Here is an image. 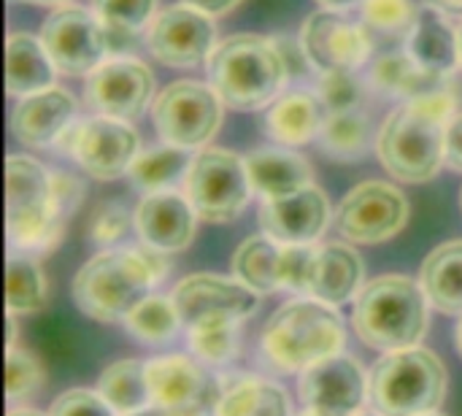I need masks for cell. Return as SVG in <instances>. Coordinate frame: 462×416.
Returning a JSON list of instances; mask_svg holds the SVG:
<instances>
[{"label":"cell","mask_w":462,"mask_h":416,"mask_svg":"<svg viewBox=\"0 0 462 416\" xmlns=\"http://www.w3.org/2000/svg\"><path fill=\"white\" fill-rule=\"evenodd\" d=\"M146 46L152 57L171 68H198L208 62L217 49V24L206 11L176 3L154 14L146 27Z\"/></svg>","instance_id":"cell-14"},{"label":"cell","mask_w":462,"mask_h":416,"mask_svg":"<svg viewBox=\"0 0 462 416\" xmlns=\"http://www.w3.org/2000/svg\"><path fill=\"white\" fill-rule=\"evenodd\" d=\"M298 41L309 57V65H314L319 73L357 70L374 51V38L363 24L341 16V11L328 8H319L303 22Z\"/></svg>","instance_id":"cell-17"},{"label":"cell","mask_w":462,"mask_h":416,"mask_svg":"<svg viewBox=\"0 0 462 416\" xmlns=\"http://www.w3.org/2000/svg\"><path fill=\"white\" fill-rule=\"evenodd\" d=\"M352 328L376 352L420 347L430 322V300L420 279L387 273L371 279L352 300Z\"/></svg>","instance_id":"cell-3"},{"label":"cell","mask_w":462,"mask_h":416,"mask_svg":"<svg viewBox=\"0 0 462 416\" xmlns=\"http://www.w3.org/2000/svg\"><path fill=\"white\" fill-rule=\"evenodd\" d=\"M322 154L338 162L363 160L371 149V122L360 108L328 114L317 135Z\"/></svg>","instance_id":"cell-31"},{"label":"cell","mask_w":462,"mask_h":416,"mask_svg":"<svg viewBox=\"0 0 462 416\" xmlns=\"http://www.w3.org/2000/svg\"><path fill=\"white\" fill-rule=\"evenodd\" d=\"M84 100L103 116L133 122L154 103V73L135 57H106L87 76Z\"/></svg>","instance_id":"cell-15"},{"label":"cell","mask_w":462,"mask_h":416,"mask_svg":"<svg viewBox=\"0 0 462 416\" xmlns=\"http://www.w3.org/2000/svg\"><path fill=\"white\" fill-rule=\"evenodd\" d=\"M171 295L184 319V328L211 317H230L244 322L260 309V295L236 276L192 273L184 276Z\"/></svg>","instance_id":"cell-18"},{"label":"cell","mask_w":462,"mask_h":416,"mask_svg":"<svg viewBox=\"0 0 462 416\" xmlns=\"http://www.w3.org/2000/svg\"><path fill=\"white\" fill-rule=\"evenodd\" d=\"M122 416H165V414L152 403V406H146V409H138V411H130V414H122Z\"/></svg>","instance_id":"cell-52"},{"label":"cell","mask_w":462,"mask_h":416,"mask_svg":"<svg viewBox=\"0 0 462 416\" xmlns=\"http://www.w3.org/2000/svg\"><path fill=\"white\" fill-rule=\"evenodd\" d=\"M208 84L225 106L236 111H260L271 106L287 79L290 68L276 38L238 32L217 43L208 62Z\"/></svg>","instance_id":"cell-4"},{"label":"cell","mask_w":462,"mask_h":416,"mask_svg":"<svg viewBox=\"0 0 462 416\" xmlns=\"http://www.w3.org/2000/svg\"><path fill=\"white\" fill-rule=\"evenodd\" d=\"M43 387V368L35 355L22 347L5 349V398L11 406L30 401Z\"/></svg>","instance_id":"cell-40"},{"label":"cell","mask_w":462,"mask_h":416,"mask_svg":"<svg viewBox=\"0 0 462 416\" xmlns=\"http://www.w3.org/2000/svg\"><path fill=\"white\" fill-rule=\"evenodd\" d=\"M46 303V276L32 254L8 252L5 260V311L14 317L38 314Z\"/></svg>","instance_id":"cell-34"},{"label":"cell","mask_w":462,"mask_h":416,"mask_svg":"<svg viewBox=\"0 0 462 416\" xmlns=\"http://www.w3.org/2000/svg\"><path fill=\"white\" fill-rule=\"evenodd\" d=\"M84 181L76 179L73 173H51V198H54V206L57 211L70 222V217L81 208L84 203Z\"/></svg>","instance_id":"cell-44"},{"label":"cell","mask_w":462,"mask_h":416,"mask_svg":"<svg viewBox=\"0 0 462 416\" xmlns=\"http://www.w3.org/2000/svg\"><path fill=\"white\" fill-rule=\"evenodd\" d=\"M181 3H189L200 11H206L208 16H222V14H230L241 0H181Z\"/></svg>","instance_id":"cell-46"},{"label":"cell","mask_w":462,"mask_h":416,"mask_svg":"<svg viewBox=\"0 0 462 416\" xmlns=\"http://www.w3.org/2000/svg\"><path fill=\"white\" fill-rule=\"evenodd\" d=\"M314 92L319 95V100H322L328 114L360 108V100H363V84L355 76V70H328V73H319V81H317Z\"/></svg>","instance_id":"cell-41"},{"label":"cell","mask_w":462,"mask_h":416,"mask_svg":"<svg viewBox=\"0 0 462 416\" xmlns=\"http://www.w3.org/2000/svg\"><path fill=\"white\" fill-rule=\"evenodd\" d=\"M457 35H460V70H462V22H460V27H457Z\"/></svg>","instance_id":"cell-54"},{"label":"cell","mask_w":462,"mask_h":416,"mask_svg":"<svg viewBox=\"0 0 462 416\" xmlns=\"http://www.w3.org/2000/svg\"><path fill=\"white\" fill-rule=\"evenodd\" d=\"M365 287V265L360 252L349 246V241H328L314 246L311 260V276H309V292L317 300H325L330 306H344L357 298V292Z\"/></svg>","instance_id":"cell-22"},{"label":"cell","mask_w":462,"mask_h":416,"mask_svg":"<svg viewBox=\"0 0 462 416\" xmlns=\"http://www.w3.org/2000/svg\"><path fill=\"white\" fill-rule=\"evenodd\" d=\"M420 16V5L414 0H363L360 3V24L379 38L406 41L414 22Z\"/></svg>","instance_id":"cell-38"},{"label":"cell","mask_w":462,"mask_h":416,"mask_svg":"<svg viewBox=\"0 0 462 416\" xmlns=\"http://www.w3.org/2000/svg\"><path fill=\"white\" fill-rule=\"evenodd\" d=\"M57 152L73 157L87 176L114 181L130 173V165L141 154V138L127 122L97 114L73 122L60 135Z\"/></svg>","instance_id":"cell-9"},{"label":"cell","mask_w":462,"mask_h":416,"mask_svg":"<svg viewBox=\"0 0 462 416\" xmlns=\"http://www.w3.org/2000/svg\"><path fill=\"white\" fill-rule=\"evenodd\" d=\"M76 122V97L62 87H46L24 95L11 108V133L27 146H54L60 135Z\"/></svg>","instance_id":"cell-21"},{"label":"cell","mask_w":462,"mask_h":416,"mask_svg":"<svg viewBox=\"0 0 462 416\" xmlns=\"http://www.w3.org/2000/svg\"><path fill=\"white\" fill-rule=\"evenodd\" d=\"M11 3H30V5H68L70 0H11Z\"/></svg>","instance_id":"cell-51"},{"label":"cell","mask_w":462,"mask_h":416,"mask_svg":"<svg viewBox=\"0 0 462 416\" xmlns=\"http://www.w3.org/2000/svg\"><path fill=\"white\" fill-rule=\"evenodd\" d=\"M152 403L165 416H214L222 398L219 382L187 355H165L146 363Z\"/></svg>","instance_id":"cell-13"},{"label":"cell","mask_w":462,"mask_h":416,"mask_svg":"<svg viewBox=\"0 0 462 416\" xmlns=\"http://www.w3.org/2000/svg\"><path fill=\"white\" fill-rule=\"evenodd\" d=\"M455 347L462 357V317H457V328H455Z\"/></svg>","instance_id":"cell-53"},{"label":"cell","mask_w":462,"mask_h":416,"mask_svg":"<svg viewBox=\"0 0 462 416\" xmlns=\"http://www.w3.org/2000/svg\"><path fill=\"white\" fill-rule=\"evenodd\" d=\"M257 222L260 230L279 244H317L330 225V200L311 181L298 192L263 198L257 208Z\"/></svg>","instance_id":"cell-19"},{"label":"cell","mask_w":462,"mask_h":416,"mask_svg":"<svg viewBox=\"0 0 462 416\" xmlns=\"http://www.w3.org/2000/svg\"><path fill=\"white\" fill-rule=\"evenodd\" d=\"M125 330L146 344V347H160L168 344L179 336V330L184 328V319L176 309L173 295H149L143 298L127 317H125Z\"/></svg>","instance_id":"cell-36"},{"label":"cell","mask_w":462,"mask_h":416,"mask_svg":"<svg viewBox=\"0 0 462 416\" xmlns=\"http://www.w3.org/2000/svg\"><path fill=\"white\" fill-rule=\"evenodd\" d=\"M8 416H49V414L35 411V409H27V406H11V409H8Z\"/></svg>","instance_id":"cell-50"},{"label":"cell","mask_w":462,"mask_h":416,"mask_svg":"<svg viewBox=\"0 0 462 416\" xmlns=\"http://www.w3.org/2000/svg\"><path fill=\"white\" fill-rule=\"evenodd\" d=\"M444 165L449 171L462 173V111H457L447 122V133H444Z\"/></svg>","instance_id":"cell-45"},{"label":"cell","mask_w":462,"mask_h":416,"mask_svg":"<svg viewBox=\"0 0 462 416\" xmlns=\"http://www.w3.org/2000/svg\"><path fill=\"white\" fill-rule=\"evenodd\" d=\"M192 149H181L173 143H162V146H152V149H141V154L135 157V162L130 165V181L135 184V190L141 192H162L171 190L176 181H181L189 171V162L195 154H189Z\"/></svg>","instance_id":"cell-32"},{"label":"cell","mask_w":462,"mask_h":416,"mask_svg":"<svg viewBox=\"0 0 462 416\" xmlns=\"http://www.w3.org/2000/svg\"><path fill=\"white\" fill-rule=\"evenodd\" d=\"M68 219L51 198V171L30 154H8L5 160V236L11 252L46 257L62 236Z\"/></svg>","instance_id":"cell-6"},{"label":"cell","mask_w":462,"mask_h":416,"mask_svg":"<svg viewBox=\"0 0 462 416\" xmlns=\"http://www.w3.org/2000/svg\"><path fill=\"white\" fill-rule=\"evenodd\" d=\"M49 416H119L111 403L97 393V390H87V387H73L60 393L51 406H49Z\"/></svg>","instance_id":"cell-43"},{"label":"cell","mask_w":462,"mask_h":416,"mask_svg":"<svg viewBox=\"0 0 462 416\" xmlns=\"http://www.w3.org/2000/svg\"><path fill=\"white\" fill-rule=\"evenodd\" d=\"M214 416H292V401L276 382L241 376L222 390Z\"/></svg>","instance_id":"cell-29"},{"label":"cell","mask_w":462,"mask_h":416,"mask_svg":"<svg viewBox=\"0 0 462 416\" xmlns=\"http://www.w3.org/2000/svg\"><path fill=\"white\" fill-rule=\"evenodd\" d=\"M54 62L41 35L27 30L8 32L5 41V89L11 97H24L54 84Z\"/></svg>","instance_id":"cell-26"},{"label":"cell","mask_w":462,"mask_h":416,"mask_svg":"<svg viewBox=\"0 0 462 416\" xmlns=\"http://www.w3.org/2000/svg\"><path fill=\"white\" fill-rule=\"evenodd\" d=\"M346 328L338 306L311 295L282 303L263 328V357L279 374H303L309 365L344 352Z\"/></svg>","instance_id":"cell-5"},{"label":"cell","mask_w":462,"mask_h":416,"mask_svg":"<svg viewBox=\"0 0 462 416\" xmlns=\"http://www.w3.org/2000/svg\"><path fill=\"white\" fill-rule=\"evenodd\" d=\"M92 11L100 16L108 32V49H133L138 32L152 24L157 0H92Z\"/></svg>","instance_id":"cell-37"},{"label":"cell","mask_w":462,"mask_h":416,"mask_svg":"<svg viewBox=\"0 0 462 416\" xmlns=\"http://www.w3.org/2000/svg\"><path fill=\"white\" fill-rule=\"evenodd\" d=\"M195 208L187 195L162 190L149 192L135 206V233L141 236V244L176 254L184 252L195 238Z\"/></svg>","instance_id":"cell-20"},{"label":"cell","mask_w":462,"mask_h":416,"mask_svg":"<svg viewBox=\"0 0 462 416\" xmlns=\"http://www.w3.org/2000/svg\"><path fill=\"white\" fill-rule=\"evenodd\" d=\"M460 206H462V192H460Z\"/></svg>","instance_id":"cell-58"},{"label":"cell","mask_w":462,"mask_h":416,"mask_svg":"<svg viewBox=\"0 0 462 416\" xmlns=\"http://www.w3.org/2000/svg\"><path fill=\"white\" fill-rule=\"evenodd\" d=\"M97 393L111 403V409L119 416L152 406L146 363L143 360H116V363H111L100 374Z\"/></svg>","instance_id":"cell-33"},{"label":"cell","mask_w":462,"mask_h":416,"mask_svg":"<svg viewBox=\"0 0 462 416\" xmlns=\"http://www.w3.org/2000/svg\"><path fill=\"white\" fill-rule=\"evenodd\" d=\"M168 254L146 244L100 249L73 279L79 311L95 322H125V317L152 295L168 276Z\"/></svg>","instance_id":"cell-2"},{"label":"cell","mask_w":462,"mask_h":416,"mask_svg":"<svg viewBox=\"0 0 462 416\" xmlns=\"http://www.w3.org/2000/svg\"><path fill=\"white\" fill-rule=\"evenodd\" d=\"M449 374L441 357L422 347L384 352L368 374L371 403L384 416L439 411L447 398Z\"/></svg>","instance_id":"cell-7"},{"label":"cell","mask_w":462,"mask_h":416,"mask_svg":"<svg viewBox=\"0 0 462 416\" xmlns=\"http://www.w3.org/2000/svg\"><path fill=\"white\" fill-rule=\"evenodd\" d=\"M328 111L317 92L292 89L279 95L265 114V133L279 146H303L317 141Z\"/></svg>","instance_id":"cell-24"},{"label":"cell","mask_w":462,"mask_h":416,"mask_svg":"<svg viewBox=\"0 0 462 416\" xmlns=\"http://www.w3.org/2000/svg\"><path fill=\"white\" fill-rule=\"evenodd\" d=\"M246 171L252 190L263 198H282L311 184V165L290 146H263L249 152Z\"/></svg>","instance_id":"cell-25"},{"label":"cell","mask_w":462,"mask_h":416,"mask_svg":"<svg viewBox=\"0 0 462 416\" xmlns=\"http://www.w3.org/2000/svg\"><path fill=\"white\" fill-rule=\"evenodd\" d=\"M314 246L317 244H282V254H279V287L284 292H295V295H306L309 292Z\"/></svg>","instance_id":"cell-42"},{"label":"cell","mask_w":462,"mask_h":416,"mask_svg":"<svg viewBox=\"0 0 462 416\" xmlns=\"http://www.w3.org/2000/svg\"><path fill=\"white\" fill-rule=\"evenodd\" d=\"M5 325H8V336H5V349H8V347H16V317L8 314Z\"/></svg>","instance_id":"cell-49"},{"label":"cell","mask_w":462,"mask_h":416,"mask_svg":"<svg viewBox=\"0 0 462 416\" xmlns=\"http://www.w3.org/2000/svg\"><path fill=\"white\" fill-rule=\"evenodd\" d=\"M417 416H447V414H441V411H428V414H417Z\"/></svg>","instance_id":"cell-55"},{"label":"cell","mask_w":462,"mask_h":416,"mask_svg":"<svg viewBox=\"0 0 462 416\" xmlns=\"http://www.w3.org/2000/svg\"><path fill=\"white\" fill-rule=\"evenodd\" d=\"M187 344L195 360L211 368L230 365L241 352V319L211 317L187 328Z\"/></svg>","instance_id":"cell-35"},{"label":"cell","mask_w":462,"mask_h":416,"mask_svg":"<svg viewBox=\"0 0 462 416\" xmlns=\"http://www.w3.org/2000/svg\"><path fill=\"white\" fill-rule=\"evenodd\" d=\"M409 198L390 181L368 179L352 187L336 208V230L360 246H376L395 238L409 222Z\"/></svg>","instance_id":"cell-11"},{"label":"cell","mask_w":462,"mask_h":416,"mask_svg":"<svg viewBox=\"0 0 462 416\" xmlns=\"http://www.w3.org/2000/svg\"><path fill=\"white\" fill-rule=\"evenodd\" d=\"M298 395L306 411L319 416H357L371 390L368 376L352 355H333L309 365L298 379Z\"/></svg>","instance_id":"cell-16"},{"label":"cell","mask_w":462,"mask_h":416,"mask_svg":"<svg viewBox=\"0 0 462 416\" xmlns=\"http://www.w3.org/2000/svg\"><path fill=\"white\" fill-rule=\"evenodd\" d=\"M425 5H433L444 14H462V0H425Z\"/></svg>","instance_id":"cell-47"},{"label":"cell","mask_w":462,"mask_h":416,"mask_svg":"<svg viewBox=\"0 0 462 416\" xmlns=\"http://www.w3.org/2000/svg\"><path fill=\"white\" fill-rule=\"evenodd\" d=\"M319 8H328V11H346L352 5H360L363 0H317Z\"/></svg>","instance_id":"cell-48"},{"label":"cell","mask_w":462,"mask_h":416,"mask_svg":"<svg viewBox=\"0 0 462 416\" xmlns=\"http://www.w3.org/2000/svg\"><path fill=\"white\" fill-rule=\"evenodd\" d=\"M298 416H319V414H314V411H303V414H298Z\"/></svg>","instance_id":"cell-57"},{"label":"cell","mask_w":462,"mask_h":416,"mask_svg":"<svg viewBox=\"0 0 462 416\" xmlns=\"http://www.w3.org/2000/svg\"><path fill=\"white\" fill-rule=\"evenodd\" d=\"M452 76H439V73H430L425 68H420L409 54L406 49L403 51H387L382 54L374 65H371V87L387 97H395V100H414V97H422V95H430V92H439L444 87H449Z\"/></svg>","instance_id":"cell-27"},{"label":"cell","mask_w":462,"mask_h":416,"mask_svg":"<svg viewBox=\"0 0 462 416\" xmlns=\"http://www.w3.org/2000/svg\"><path fill=\"white\" fill-rule=\"evenodd\" d=\"M457 114L455 84L403 100L395 106L376 135V157L382 168L403 184L433 181L444 165V133L447 122Z\"/></svg>","instance_id":"cell-1"},{"label":"cell","mask_w":462,"mask_h":416,"mask_svg":"<svg viewBox=\"0 0 462 416\" xmlns=\"http://www.w3.org/2000/svg\"><path fill=\"white\" fill-rule=\"evenodd\" d=\"M420 284L436 311L462 317V238L439 244L425 257Z\"/></svg>","instance_id":"cell-28"},{"label":"cell","mask_w":462,"mask_h":416,"mask_svg":"<svg viewBox=\"0 0 462 416\" xmlns=\"http://www.w3.org/2000/svg\"><path fill=\"white\" fill-rule=\"evenodd\" d=\"M279 254H282V244L265 233H257L238 244L230 260V271L238 282H244L257 295H273L282 292Z\"/></svg>","instance_id":"cell-30"},{"label":"cell","mask_w":462,"mask_h":416,"mask_svg":"<svg viewBox=\"0 0 462 416\" xmlns=\"http://www.w3.org/2000/svg\"><path fill=\"white\" fill-rule=\"evenodd\" d=\"M406 54L425 70L439 76H452L460 68V35L449 22V14L425 5L403 41Z\"/></svg>","instance_id":"cell-23"},{"label":"cell","mask_w":462,"mask_h":416,"mask_svg":"<svg viewBox=\"0 0 462 416\" xmlns=\"http://www.w3.org/2000/svg\"><path fill=\"white\" fill-rule=\"evenodd\" d=\"M222 106L225 103L211 84L173 81L152 103L154 130L162 143L200 149L219 133Z\"/></svg>","instance_id":"cell-10"},{"label":"cell","mask_w":462,"mask_h":416,"mask_svg":"<svg viewBox=\"0 0 462 416\" xmlns=\"http://www.w3.org/2000/svg\"><path fill=\"white\" fill-rule=\"evenodd\" d=\"M41 38L57 73L65 76H89L111 54L106 24L84 5H57L46 16Z\"/></svg>","instance_id":"cell-12"},{"label":"cell","mask_w":462,"mask_h":416,"mask_svg":"<svg viewBox=\"0 0 462 416\" xmlns=\"http://www.w3.org/2000/svg\"><path fill=\"white\" fill-rule=\"evenodd\" d=\"M133 230H135V208L130 211L125 200L111 198L89 211L84 238L97 249H116L130 238Z\"/></svg>","instance_id":"cell-39"},{"label":"cell","mask_w":462,"mask_h":416,"mask_svg":"<svg viewBox=\"0 0 462 416\" xmlns=\"http://www.w3.org/2000/svg\"><path fill=\"white\" fill-rule=\"evenodd\" d=\"M357 416H384V414H379V411H376V414H368V411H360V414Z\"/></svg>","instance_id":"cell-56"},{"label":"cell","mask_w":462,"mask_h":416,"mask_svg":"<svg viewBox=\"0 0 462 416\" xmlns=\"http://www.w3.org/2000/svg\"><path fill=\"white\" fill-rule=\"evenodd\" d=\"M246 160L230 149H200L184 176V195L189 198L198 219L227 225L244 214L252 198Z\"/></svg>","instance_id":"cell-8"}]
</instances>
